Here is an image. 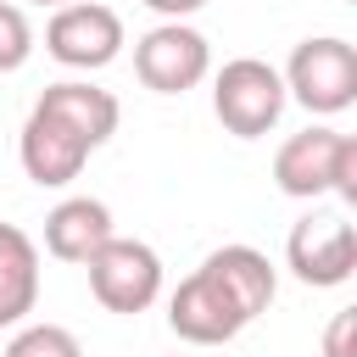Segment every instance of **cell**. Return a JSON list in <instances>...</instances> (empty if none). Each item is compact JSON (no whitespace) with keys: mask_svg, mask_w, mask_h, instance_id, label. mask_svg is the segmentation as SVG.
I'll return each instance as SVG.
<instances>
[{"mask_svg":"<svg viewBox=\"0 0 357 357\" xmlns=\"http://www.w3.org/2000/svg\"><path fill=\"white\" fill-rule=\"evenodd\" d=\"M273 184L296 201L340 195L357 206V139L335 128H301L273 151Z\"/></svg>","mask_w":357,"mask_h":357,"instance_id":"obj_1","label":"cell"},{"mask_svg":"<svg viewBox=\"0 0 357 357\" xmlns=\"http://www.w3.org/2000/svg\"><path fill=\"white\" fill-rule=\"evenodd\" d=\"M33 307H39V245L17 223H0V329L28 324Z\"/></svg>","mask_w":357,"mask_h":357,"instance_id":"obj_13","label":"cell"},{"mask_svg":"<svg viewBox=\"0 0 357 357\" xmlns=\"http://www.w3.org/2000/svg\"><path fill=\"white\" fill-rule=\"evenodd\" d=\"M139 6H151L162 22H184V17H190V11H201L206 0H139Z\"/></svg>","mask_w":357,"mask_h":357,"instance_id":"obj_17","label":"cell"},{"mask_svg":"<svg viewBox=\"0 0 357 357\" xmlns=\"http://www.w3.org/2000/svg\"><path fill=\"white\" fill-rule=\"evenodd\" d=\"M28 56H33V28H28L22 6L0 0V73H17Z\"/></svg>","mask_w":357,"mask_h":357,"instance_id":"obj_15","label":"cell"},{"mask_svg":"<svg viewBox=\"0 0 357 357\" xmlns=\"http://www.w3.org/2000/svg\"><path fill=\"white\" fill-rule=\"evenodd\" d=\"M324 357H357V307H340L324 329Z\"/></svg>","mask_w":357,"mask_h":357,"instance_id":"obj_16","label":"cell"},{"mask_svg":"<svg viewBox=\"0 0 357 357\" xmlns=\"http://www.w3.org/2000/svg\"><path fill=\"white\" fill-rule=\"evenodd\" d=\"M279 78H284V95L296 106H307L312 117H335L357 100V45L340 33L301 39Z\"/></svg>","mask_w":357,"mask_h":357,"instance_id":"obj_2","label":"cell"},{"mask_svg":"<svg viewBox=\"0 0 357 357\" xmlns=\"http://www.w3.org/2000/svg\"><path fill=\"white\" fill-rule=\"evenodd\" d=\"M134 73L156 95H184L212 73V45L190 22H156L151 33L134 39Z\"/></svg>","mask_w":357,"mask_h":357,"instance_id":"obj_7","label":"cell"},{"mask_svg":"<svg viewBox=\"0 0 357 357\" xmlns=\"http://www.w3.org/2000/svg\"><path fill=\"white\" fill-rule=\"evenodd\" d=\"M33 6H50V11H56V6H67V0H33Z\"/></svg>","mask_w":357,"mask_h":357,"instance_id":"obj_18","label":"cell"},{"mask_svg":"<svg viewBox=\"0 0 357 357\" xmlns=\"http://www.w3.org/2000/svg\"><path fill=\"white\" fill-rule=\"evenodd\" d=\"M167 329H173L184 346H229L245 324H240V312L223 301V290L195 268V273L178 279V290L167 296Z\"/></svg>","mask_w":357,"mask_h":357,"instance_id":"obj_10","label":"cell"},{"mask_svg":"<svg viewBox=\"0 0 357 357\" xmlns=\"http://www.w3.org/2000/svg\"><path fill=\"white\" fill-rule=\"evenodd\" d=\"M84 268H89V290H95V301H100L106 312L134 318V312H145V307L162 296V257H156L145 240L112 234Z\"/></svg>","mask_w":357,"mask_h":357,"instance_id":"obj_6","label":"cell"},{"mask_svg":"<svg viewBox=\"0 0 357 357\" xmlns=\"http://www.w3.org/2000/svg\"><path fill=\"white\" fill-rule=\"evenodd\" d=\"M201 273L223 290V301L240 312V324H257V318L273 307L279 273H273V262H268L257 245H218V251H206Z\"/></svg>","mask_w":357,"mask_h":357,"instance_id":"obj_9","label":"cell"},{"mask_svg":"<svg viewBox=\"0 0 357 357\" xmlns=\"http://www.w3.org/2000/svg\"><path fill=\"white\" fill-rule=\"evenodd\" d=\"M123 17L100 0H67L45 22V50L73 73H100L123 56Z\"/></svg>","mask_w":357,"mask_h":357,"instance_id":"obj_4","label":"cell"},{"mask_svg":"<svg viewBox=\"0 0 357 357\" xmlns=\"http://www.w3.org/2000/svg\"><path fill=\"white\" fill-rule=\"evenodd\" d=\"M39 106H45V112H56L61 123H73L95 151L117 134V117H123L117 95H112V89H100V84H89V78H61V84H50V89L39 95Z\"/></svg>","mask_w":357,"mask_h":357,"instance_id":"obj_12","label":"cell"},{"mask_svg":"<svg viewBox=\"0 0 357 357\" xmlns=\"http://www.w3.org/2000/svg\"><path fill=\"white\" fill-rule=\"evenodd\" d=\"M290 95H284V78L279 67H268L262 56H234L218 67L212 78V112L218 123L234 134V139H262L279 117H284Z\"/></svg>","mask_w":357,"mask_h":357,"instance_id":"obj_3","label":"cell"},{"mask_svg":"<svg viewBox=\"0 0 357 357\" xmlns=\"http://www.w3.org/2000/svg\"><path fill=\"white\" fill-rule=\"evenodd\" d=\"M284 262L312 290L346 284L357 273V223L346 212H307L284 240Z\"/></svg>","mask_w":357,"mask_h":357,"instance_id":"obj_5","label":"cell"},{"mask_svg":"<svg viewBox=\"0 0 357 357\" xmlns=\"http://www.w3.org/2000/svg\"><path fill=\"white\" fill-rule=\"evenodd\" d=\"M112 234H117L112 206L95 201V195H67V201H56L50 218H45V251H50L56 262H78V268H84Z\"/></svg>","mask_w":357,"mask_h":357,"instance_id":"obj_11","label":"cell"},{"mask_svg":"<svg viewBox=\"0 0 357 357\" xmlns=\"http://www.w3.org/2000/svg\"><path fill=\"white\" fill-rule=\"evenodd\" d=\"M89 151H95V145H89L73 123H61L56 112H45V106L33 100V112H28L22 134H17V156H22V173H28L39 190H61V184H73V178L84 173Z\"/></svg>","mask_w":357,"mask_h":357,"instance_id":"obj_8","label":"cell"},{"mask_svg":"<svg viewBox=\"0 0 357 357\" xmlns=\"http://www.w3.org/2000/svg\"><path fill=\"white\" fill-rule=\"evenodd\" d=\"M6 357H84L78 335L61 329V324H17Z\"/></svg>","mask_w":357,"mask_h":357,"instance_id":"obj_14","label":"cell"}]
</instances>
